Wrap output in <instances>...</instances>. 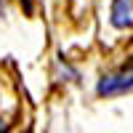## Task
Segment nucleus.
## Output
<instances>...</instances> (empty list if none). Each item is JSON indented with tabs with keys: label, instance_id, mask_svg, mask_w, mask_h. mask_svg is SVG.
<instances>
[{
	"label": "nucleus",
	"instance_id": "1",
	"mask_svg": "<svg viewBox=\"0 0 133 133\" xmlns=\"http://www.w3.org/2000/svg\"><path fill=\"white\" fill-rule=\"evenodd\" d=\"M96 93L101 98H109V96H125V93H133V61L120 66V69L104 75L96 85Z\"/></svg>",
	"mask_w": 133,
	"mask_h": 133
},
{
	"label": "nucleus",
	"instance_id": "2",
	"mask_svg": "<svg viewBox=\"0 0 133 133\" xmlns=\"http://www.w3.org/2000/svg\"><path fill=\"white\" fill-rule=\"evenodd\" d=\"M109 21L117 29H130L133 27V0H112Z\"/></svg>",
	"mask_w": 133,
	"mask_h": 133
}]
</instances>
